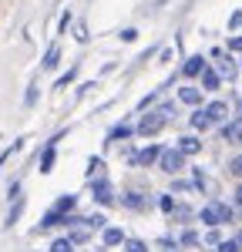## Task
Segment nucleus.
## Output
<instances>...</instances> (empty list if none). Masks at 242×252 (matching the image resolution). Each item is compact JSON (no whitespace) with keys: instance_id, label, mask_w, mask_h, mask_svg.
I'll list each match as a JSON object with an SVG mask.
<instances>
[{"instance_id":"f03ea898","label":"nucleus","mask_w":242,"mask_h":252,"mask_svg":"<svg viewBox=\"0 0 242 252\" xmlns=\"http://www.w3.org/2000/svg\"><path fill=\"white\" fill-rule=\"evenodd\" d=\"M202 222L205 225H225V222H232V209L222 205V202H209L202 209Z\"/></svg>"},{"instance_id":"cd10ccee","label":"nucleus","mask_w":242,"mask_h":252,"mask_svg":"<svg viewBox=\"0 0 242 252\" xmlns=\"http://www.w3.org/2000/svg\"><path fill=\"white\" fill-rule=\"evenodd\" d=\"M74 74H78V71H74V67H71V71H67V74H64V78L58 81V88H64V84H71V81H74Z\"/></svg>"},{"instance_id":"2f4dec72","label":"nucleus","mask_w":242,"mask_h":252,"mask_svg":"<svg viewBox=\"0 0 242 252\" xmlns=\"http://www.w3.org/2000/svg\"><path fill=\"white\" fill-rule=\"evenodd\" d=\"M229 47H232V51H242V37H232V40H229Z\"/></svg>"},{"instance_id":"4be33fe9","label":"nucleus","mask_w":242,"mask_h":252,"mask_svg":"<svg viewBox=\"0 0 242 252\" xmlns=\"http://www.w3.org/2000/svg\"><path fill=\"white\" fill-rule=\"evenodd\" d=\"M124 252H148V246L141 239H124Z\"/></svg>"},{"instance_id":"a211bd4d","label":"nucleus","mask_w":242,"mask_h":252,"mask_svg":"<svg viewBox=\"0 0 242 252\" xmlns=\"http://www.w3.org/2000/svg\"><path fill=\"white\" fill-rule=\"evenodd\" d=\"M121 202H124V209H145V198H141L138 192H128Z\"/></svg>"},{"instance_id":"7ed1b4c3","label":"nucleus","mask_w":242,"mask_h":252,"mask_svg":"<svg viewBox=\"0 0 242 252\" xmlns=\"http://www.w3.org/2000/svg\"><path fill=\"white\" fill-rule=\"evenodd\" d=\"M158 165H161V172H168V175H179L182 168H185V155H182L179 148H161V155H158Z\"/></svg>"},{"instance_id":"f3484780","label":"nucleus","mask_w":242,"mask_h":252,"mask_svg":"<svg viewBox=\"0 0 242 252\" xmlns=\"http://www.w3.org/2000/svg\"><path fill=\"white\" fill-rule=\"evenodd\" d=\"M121 242H124L121 229H104V246H121Z\"/></svg>"},{"instance_id":"5701e85b","label":"nucleus","mask_w":242,"mask_h":252,"mask_svg":"<svg viewBox=\"0 0 242 252\" xmlns=\"http://www.w3.org/2000/svg\"><path fill=\"white\" fill-rule=\"evenodd\" d=\"M51 252H74V246H71V239H58V242H51Z\"/></svg>"},{"instance_id":"1a4fd4ad","label":"nucleus","mask_w":242,"mask_h":252,"mask_svg":"<svg viewBox=\"0 0 242 252\" xmlns=\"http://www.w3.org/2000/svg\"><path fill=\"white\" fill-rule=\"evenodd\" d=\"M179 97H182V104H192V108H199V104H202V88H182Z\"/></svg>"},{"instance_id":"393cba45","label":"nucleus","mask_w":242,"mask_h":252,"mask_svg":"<svg viewBox=\"0 0 242 252\" xmlns=\"http://www.w3.org/2000/svg\"><path fill=\"white\" fill-rule=\"evenodd\" d=\"M229 172L236 175V178H242V155H236L232 161H229Z\"/></svg>"},{"instance_id":"9b49d317","label":"nucleus","mask_w":242,"mask_h":252,"mask_svg":"<svg viewBox=\"0 0 242 252\" xmlns=\"http://www.w3.org/2000/svg\"><path fill=\"white\" fill-rule=\"evenodd\" d=\"M222 138H225V141H242V118L232 121V125H225V128H222Z\"/></svg>"},{"instance_id":"c756f323","label":"nucleus","mask_w":242,"mask_h":252,"mask_svg":"<svg viewBox=\"0 0 242 252\" xmlns=\"http://www.w3.org/2000/svg\"><path fill=\"white\" fill-rule=\"evenodd\" d=\"M158 205H161V209H165V212H168V209H175V205H172V198H168V195H161V198H158Z\"/></svg>"},{"instance_id":"423d86ee","label":"nucleus","mask_w":242,"mask_h":252,"mask_svg":"<svg viewBox=\"0 0 242 252\" xmlns=\"http://www.w3.org/2000/svg\"><path fill=\"white\" fill-rule=\"evenodd\" d=\"M158 155H161V148H158V145H148V148H141L138 155H135V165H141V168H145V165L158 161Z\"/></svg>"},{"instance_id":"f8f14e48","label":"nucleus","mask_w":242,"mask_h":252,"mask_svg":"<svg viewBox=\"0 0 242 252\" xmlns=\"http://www.w3.org/2000/svg\"><path fill=\"white\" fill-rule=\"evenodd\" d=\"M219 71H212V67H205V71H202V88H205V91H215V88H219Z\"/></svg>"},{"instance_id":"c85d7f7f","label":"nucleus","mask_w":242,"mask_h":252,"mask_svg":"<svg viewBox=\"0 0 242 252\" xmlns=\"http://www.w3.org/2000/svg\"><path fill=\"white\" fill-rule=\"evenodd\" d=\"M239 24H242V10H236V14L229 17V27H239Z\"/></svg>"},{"instance_id":"0eeeda50","label":"nucleus","mask_w":242,"mask_h":252,"mask_svg":"<svg viewBox=\"0 0 242 252\" xmlns=\"http://www.w3.org/2000/svg\"><path fill=\"white\" fill-rule=\"evenodd\" d=\"M205 115H209V121L215 125V121H225V115H229V104L225 101H212L209 108H205Z\"/></svg>"},{"instance_id":"6e6552de","label":"nucleus","mask_w":242,"mask_h":252,"mask_svg":"<svg viewBox=\"0 0 242 252\" xmlns=\"http://www.w3.org/2000/svg\"><path fill=\"white\" fill-rule=\"evenodd\" d=\"M179 152H182V155H199L202 141H199V138H192V135H185V138H179Z\"/></svg>"},{"instance_id":"39448f33","label":"nucleus","mask_w":242,"mask_h":252,"mask_svg":"<svg viewBox=\"0 0 242 252\" xmlns=\"http://www.w3.org/2000/svg\"><path fill=\"white\" fill-rule=\"evenodd\" d=\"M202 71H205V58H199V54H192L185 61V67H182L185 78H202Z\"/></svg>"},{"instance_id":"2eb2a0df","label":"nucleus","mask_w":242,"mask_h":252,"mask_svg":"<svg viewBox=\"0 0 242 252\" xmlns=\"http://www.w3.org/2000/svg\"><path fill=\"white\" fill-rule=\"evenodd\" d=\"M209 125H212V121H209V115H205V108H199V111L192 115V128H195V131H205Z\"/></svg>"},{"instance_id":"bb28decb","label":"nucleus","mask_w":242,"mask_h":252,"mask_svg":"<svg viewBox=\"0 0 242 252\" xmlns=\"http://www.w3.org/2000/svg\"><path fill=\"white\" fill-rule=\"evenodd\" d=\"M195 242H199L195 232H182V246H195Z\"/></svg>"},{"instance_id":"6ab92c4d","label":"nucleus","mask_w":242,"mask_h":252,"mask_svg":"<svg viewBox=\"0 0 242 252\" xmlns=\"http://www.w3.org/2000/svg\"><path fill=\"white\" fill-rule=\"evenodd\" d=\"M20 212H24V198H17V202L10 205V212H7V222H3V225H14V222L20 219Z\"/></svg>"},{"instance_id":"4468645a","label":"nucleus","mask_w":242,"mask_h":252,"mask_svg":"<svg viewBox=\"0 0 242 252\" xmlns=\"http://www.w3.org/2000/svg\"><path fill=\"white\" fill-rule=\"evenodd\" d=\"M71 209H74V195H64V198H60V202L54 205V209H51V212H58L60 219H67V212H71Z\"/></svg>"},{"instance_id":"f257e3e1","label":"nucleus","mask_w":242,"mask_h":252,"mask_svg":"<svg viewBox=\"0 0 242 252\" xmlns=\"http://www.w3.org/2000/svg\"><path fill=\"white\" fill-rule=\"evenodd\" d=\"M172 115H175V108H172V104H161L158 111H151V115H145L138 121V135H158Z\"/></svg>"},{"instance_id":"9d476101","label":"nucleus","mask_w":242,"mask_h":252,"mask_svg":"<svg viewBox=\"0 0 242 252\" xmlns=\"http://www.w3.org/2000/svg\"><path fill=\"white\" fill-rule=\"evenodd\" d=\"M215 58H219V78H236V64L225 58L222 51H215Z\"/></svg>"},{"instance_id":"7c9ffc66","label":"nucleus","mask_w":242,"mask_h":252,"mask_svg":"<svg viewBox=\"0 0 242 252\" xmlns=\"http://www.w3.org/2000/svg\"><path fill=\"white\" fill-rule=\"evenodd\" d=\"M138 37V31H131V27H128V31H121V40H135Z\"/></svg>"},{"instance_id":"412c9836","label":"nucleus","mask_w":242,"mask_h":252,"mask_svg":"<svg viewBox=\"0 0 242 252\" xmlns=\"http://www.w3.org/2000/svg\"><path fill=\"white\" fill-rule=\"evenodd\" d=\"M51 165H54V145H47V148H44V158H40V172H51Z\"/></svg>"},{"instance_id":"aec40b11","label":"nucleus","mask_w":242,"mask_h":252,"mask_svg":"<svg viewBox=\"0 0 242 252\" xmlns=\"http://www.w3.org/2000/svg\"><path fill=\"white\" fill-rule=\"evenodd\" d=\"M242 249V235H236V239H225V242H219V252H239Z\"/></svg>"},{"instance_id":"473e14b6","label":"nucleus","mask_w":242,"mask_h":252,"mask_svg":"<svg viewBox=\"0 0 242 252\" xmlns=\"http://www.w3.org/2000/svg\"><path fill=\"white\" fill-rule=\"evenodd\" d=\"M236 205H242V185L236 189Z\"/></svg>"},{"instance_id":"b1692460","label":"nucleus","mask_w":242,"mask_h":252,"mask_svg":"<svg viewBox=\"0 0 242 252\" xmlns=\"http://www.w3.org/2000/svg\"><path fill=\"white\" fill-rule=\"evenodd\" d=\"M128 135H131V125H118V128H115V131H111L108 138L115 141V138H128Z\"/></svg>"},{"instance_id":"20e7f679","label":"nucleus","mask_w":242,"mask_h":252,"mask_svg":"<svg viewBox=\"0 0 242 252\" xmlns=\"http://www.w3.org/2000/svg\"><path fill=\"white\" fill-rule=\"evenodd\" d=\"M94 202H98V205H111V202H115V189H111L108 178L94 182Z\"/></svg>"},{"instance_id":"ddd939ff","label":"nucleus","mask_w":242,"mask_h":252,"mask_svg":"<svg viewBox=\"0 0 242 252\" xmlns=\"http://www.w3.org/2000/svg\"><path fill=\"white\" fill-rule=\"evenodd\" d=\"M58 61H60V47H58V44H51V47H47V54H44V61H40V64H44V67L51 71V67H58Z\"/></svg>"},{"instance_id":"a878e982","label":"nucleus","mask_w":242,"mask_h":252,"mask_svg":"<svg viewBox=\"0 0 242 252\" xmlns=\"http://www.w3.org/2000/svg\"><path fill=\"white\" fill-rule=\"evenodd\" d=\"M88 222V229H104V219L101 215H91V219H84Z\"/></svg>"},{"instance_id":"dca6fc26","label":"nucleus","mask_w":242,"mask_h":252,"mask_svg":"<svg viewBox=\"0 0 242 252\" xmlns=\"http://www.w3.org/2000/svg\"><path fill=\"white\" fill-rule=\"evenodd\" d=\"M88 239H91V229H88V225H81V229L71 232V246H84Z\"/></svg>"}]
</instances>
